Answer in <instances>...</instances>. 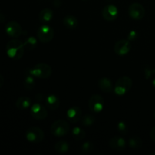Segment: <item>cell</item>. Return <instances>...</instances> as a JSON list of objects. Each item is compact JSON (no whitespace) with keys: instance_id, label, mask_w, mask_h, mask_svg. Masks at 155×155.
Masks as SVG:
<instances>
[{"instance_id":"6da1fadb","label":"cell","mask_w":155,"mask_h":155,"mask_svg":"<svg viewBox=\"0 0 155 155\" xmlns=\"http://www.w3.org/2000/svg\"><path fill=\"white\" fill-rule=\"evenodd\" d=\"M6 53L10 58L13 60H20L24 54V42L17 39H12L6 45Z\"/></svg>"},{"instance_id":"7a4b0ae2","label":"cell","mask_w":155,"mask_h":155,"mask_svg":"<svg viewBox=\"0 0 155 155\" xmlns=\"http://www.w3.org/2000/svg\"><path fill=\"white\" fill-rule=\"evenodd\" d=\"M28 73L36 78L47 79L51 77L52 70L48 64L39 63L30 68Z\"/></svg>"},{"instance_id":"3957f363","label":"cell","mask_w":155,"mask_h":155,"mask_svg":"<svg viewBox=\"0 0 155 155\" xmlns=\"http://www.w3.org/2000/svg\"><path fill=\"white\" fill-rule=\"evenodd\" d=\"M133 86V80L129 77H120L117 80L114 85V93L118 96L126 95Z\"/></svg>"},{"instance_id":"277c9868","label":"cell","mask_w":155,"mask_h":155,"mask_svg":"<svg viewBox=\"0 0 155 155\" xmlns=\"http://www.w3.org/2000/svg\"><path fill=\"white\" fill-rule=\"evenodd\" d=\"M51 133L55 137H62L69 133L70 125L64 120H58L54 121L50 128Z\"/></svg>"},{"instance_id":"5b68a950","label":"cell","mask_w":155,"mask_h":155,"mask_svg":"<svg viewBox=\"0 0 155 155\" xmlns=\"http://www.w3.org/2000/svg\"><path fill=\"white\" fill-rule=\"evenodd\" d=\"M45 138L43 130L36 127H31L26 132V139L33 144H38L42 142Z\"/></svg>"},{"instance_id":"8992f818","label":"cell","mask_w":155,"mask_h":155,"mask_svg":"<svg viewBox=\"0 0 155 155\" xmlns=\"http://www.w3.org/2000/svg\"><path fill=\"white\" fill-rule=\"evenodd\" d=\"M54 36V31L50 26L43 24L37 30L38 39L42 43H48L53 39Z\"/></svg>"},{"instance_id":"52a82bcc","label":"cell","mask_w":155,"mask_h":155,"mask_svg":"<svg viewBox=\"0 0 155 155\" xmlns=\"http://www.w3.org/2000/svg\"><path fill=\"white\" fill-rule=\"evenodd\" d=\"M129 15L134 20H141L145 17V9L142 4L134 2L129 6Z\"/></svg>"},{"instance_id":"ba28073f","label":"cell","mask_w":155,"mask_h":155,"mask_svg":"<svg viewBox=\"0 0 155 155\" xmlns=\"http://www.w3.org/2000/svg\"><path fill=\"white\" fill-rule=\"evenodd\" d=\"M132 48L130 41L128 39H120L115 43L114 46V51L117 55L124 56L128 54Z\"/></svg>"},{"instance_id":"9c48e42d","label":"cell","mask_w":155,"mask_h":155,"mask_svg":"<svg viewBox=\"0 0 155 155\" xmlns=\"http://www.w3.org/2000/svg\"><path fill=\"white\" fill-rule=\"evenodd\" d=\"M5 33L10 37L18 38L22 34V27L21 24L17 21H11L8 22L5 25Z\"/></svg>"},{"instance_id":"30bf717a","label":"cell","mask_w":155,"mask_h":155,"mask_svg":"<svg viewBox=\"0 0 155 155\" xmlns=\"http://www.w3.org/2000/svg\"><path fill=\"white\" fill-rule=\"evenodd\" d=\"M30 114L37 120H45L48 116V111L45 106L39 103H36L30 107Z\"/></svg>"},{"instance_id":"8fae6325","label":"cell","mask_w":155,"mask_h":155,"mask_svg":"<svg viewBox=\"0 0 155 155\" xmlns=\"http://www.w3.org/2000/svg\"><path fill=\"white\" fill-rule=\"evenodd\" d=\"M89 107L93 113L98 114L104 108V99L99 95H92L89 101Z\"/></svg>"},{"instance_id":"7c38bea8","label":"cell","mask_w":155,"mask_h":155,"mask_svg":"<svg viewBox=\"0 0 155 155\" xmlns=\"http://www.w3.org/2000/svg\"><path fill=\"white\" fill-rule=\"evenodd\" d=\"M102 17L107 21H113L117 19L119 15L117 8L114 5H107L102 9Z\"/></svg>"},{"instance_id":"4fadbf2b","label":"cell","mask_w":155,"mask_h":155,"mask_svg":"<svg viewBox=\"0 0 155 155\" xmlns=\"http://www.w3.org/2000/svg\"><path fill=\"white\" fill-rule=\"evenodd\" d=\"M108 145L114 151H124L127 147V142L125 139L120 136H114L109 140Z\"/></svg>"},{"instance_id":"5bb4252c","label":"cell","mask_w":155,"mask_h":155,"mask_svg":"<svg viewBox=\"0 0 155 155\" xmlns=\"http://www.w3.org/2000/svg\"><path fill=\"white\" fill-rule=\"evenodd\" d=\"M67 119L73 124H76L81 120L82 110L77 106H73L67 110Z\"/></svg>"},{"instance_id":"9a60e30c","label":"cell","mask_w":155,"mask_h":155,"mask_svg":"<svg viewBox=\"0 0 155 155\" xmlns=\"http://www.w3.org/2000/svg\"><path fill=\"white\" fill-rule=\"evenodd\" d=\"M45 104H46L47 107L48 109H50V110H57L59 107V105H60V100H59V98L55 95L50 94V95H48L46 97Z\"/></svg>"},{"instance_id":"2e32d148","label":"cell","mask_w":155,"mask_h":155,"mask_svg":"<svg viewBox=\"0 0 155 155\" xmlns=\"http://www.w3.org/2000/svg\"><path fill=\"white\" fill-rule=\"evenodd\" d=\"M98 87L103 92L108 93L113 90V83L107 77H102L98 80Z\"/></svg>"},{"instance_id":"e0dca14e","label":"cell","mask_w":155,"mask_h":155,"mask_svg":"<svg viewBox=\"0 0 155 155\" xmlns=\"http://www.w3.org/2000/svg\"><path fill=\"white\" fill-rule=\"evenodd\" d=\"M63 24L66 28L69 30H74L78 26V20L74 15H68L64 18Z\"/></svg>"},{"instance_id":"ac0fdd59","label":"cell","mask_w":155,"mask_h":155,"mask_svg":"<svg viewBox=\"0 0 155 155\" xmlns=\"http://www.w3.org/2000/svg\"><path fill=\"white\" fill-rule=\"evenodd\" d=\"M30 105H31V99L26 96L20 97L15 102V106L19 110L28 109L30 107Z\"/></svg>"},{"instance_id":"d6986e66","label":"cell","mask_w":155,"mask_h":155,"mask_svg":"<svg viewBox=\"0 0 155 155\" xmlns=\"http://www.w3.org/2000/svg\"><path fill=\"white\" fill-rule=\"evenodd\" d=\"M53 15H54L53 11L51 9L46 8L42 9L40 12L39 15V19L41 22L44 23V24L48 23L52 19Z\"/></svg>"},{"instance_id":"ffe728a7","label":"cell","mask_w":155,"mask_h":155,"mask_svg":"<svg viewBox=\"0 0 155 155\" xmlns=\"http://www.w3.org/2000/svg\"><path fill=\"white\" fill-rule=\"evenodd\" d=\"M69 144L66 141H58L54 145V150H55L56 152L59 153V154H64V153H67L69 151Z\"/></svg>"},{"instance_id":"44dd1931","label":"cell","mask_w":155,"mask_h":155,"mask_svg":"<svg viewBox=\"0 0 155 155\" xmlns=\"http://www.w3.org/2000/svg\"><path fill=\"white\" fill-rule=\"evenodd\" d=\"M24 86L28 90H32L35 87V86H36L34 77L29 74V73L28 74L25 76L24 79Z\"/></svg>"},{"instance_id":"7402d4cb","label":"cell","mask_w":155,"mask_h":155,"mask_svg":"<svg viewBox=\"0 0 155 155\" xmlns=\"http://www.w3.org/2000/svg\"><path fill=\"white\" fill-rule=\"evenodd\" d=\"M86 132L82 128L78 127H75L72 130V136L75 140L80 141L83 140L86 137Z\"/></svg>"},{"instance_id":"603a6c76","label":"cell","mask_w":155,"mask_h":155,"mask_svg":"<svg viewBox=\"0 0 155 155\" xmlns=\"http://www.w3.org/2000/svg\"><path fill=\"white\" fill-rule=\"evenodd\" d=\"M129 146L134 150H139L142 147V139L137 136H134L129 139Z\"/></svg>"},{"instance_id":"cb8c5ba5","label":"cell","mask_w":155,"mask_h":155,"mask_svg":"<svg viewBox=\"0 0 155 155\" xmlns=\"http://www.w3.org/2000/svg\"><path fill=\"white\" fill-rule=\"evenodd\" d=\"M24 48L28 51H31L37 46V39L34 36H30L24 42Z\"/></svg>"},{"instance_id":"d4e9b609","label":"cell","mask_w":155,"mask_h":155,"mask_svg":"<svg viewBox=\"0 0 155 155\" xmlns=\"http://www.w3.org/2000/svg\"><path fill=\"white\" fill-rule=\"evenodd\" d=\"M95 123V117L92 114H86L81 117V124L84 127H91Z\"/></svg>"},{"instance_id":"484cf974","label":"cell","mask_w":155,"mask_h":155,"mask_svg":"<svg viewBox=\"0 0 155 155\" xmlns=\"http://www.w3.org/2000/svg\"><path fill=\"white\" fill-rule=\"evenodd\" d=\"M94 149V145L91 142H86L82 145L81 150L84 154H89Z\"/></svg>"},{"instance_id":"4316f807","label":"cell","mask_w":155,"mask_h":155,"mask_svg":"<svg viewBox=\"0 0 155 155\" xmlns=\"http://www.w3.org/2000/svg\"><path fill=\"white\" fill-rule=\"evenodd\" d=\"M117 129L118 132L121 134L125 135L128 132V127H127V124L125 122H123V121L118 123L117 126Z\"/></svg>"},{"instance_id":"83f0119b","label":"cell","mask_w":155,"mask_h":155,"mask_svg":"<svg viewBox=\"0 0 155 155\" xmlns=\"http://www.w3.org/2000/svg\"><path fill=\"white\" fill-rule=\"evenodd\" d=\"M138 36H139V35H138V33L136 30H131V31L129 33L128 36H127V39H128L129 41H130V42H132V41L136 40Z\"/></svg>"},{"instance_id":"f1b7e54d","label":"cell","mask_w":155,"mask_h":155,"mask_svg":"<svg viewBox=\"0 0 155 155\" xmlns=\"http://www.w3.org/2000/svg\"><path fill=\"white\" fill-rule=\"evenodd\" d=\"M155 74L154 68H150V67L145 68V77H146V79L151 78V77L153 76V74Z\"/></svg>"},{"instance_id":"f546056e","label":"cell","mask_w":155,"mask_h":155,"mask_svg":"<svg viewBox=\"0 0 155 155\" xmlns=\"http://www.w3.org/2000/svg\"><path fill=\"white\" fill-rule=\"evenodd\" d=\"M150 137H151V140L155 142V126L151 129V132H150Z\"/></svg>"},{"instance_id":"4dcf8cb0","label":"cell","mask_w":155,"mask_h":155,"mask_svg":"<svg viewBox=\"0 0 155 155\" xmlns=\"http://www.w3.org/2000/svg\"><path fill=\"white\" fill-rule=\"evenodd\" d=\"M3 84H4V78H3L2 76L0 74V87H2V86H3Z\"/></svg>"},{"instance_id":"1f68e13d","label":"cell","mask_w":155,"mask_h":155,"mask_svg":"<svg viewBox=\"0 0 155 155\" xmlns=\"http://www.w3.org/2000/svg\"><path fill=\"white\" fill-rule=\"evenodd\" d=\"M152 86H154V87L155 88V78L154 79V80H152Z\"/></svg>"},{"instance_id":"d6a6232c","label":"cell","mask_w":155,"mask_h":155,"mask_svg":"<svg viewBox=\"0 0 155 155\" xmlns=\"http://www.w3.org/2000/svg\"><path fill=\"white\" fill-rule=\"evenodd\" d=\"M154 117H155V113H154Z\"/></svg>"}]
</instances>
